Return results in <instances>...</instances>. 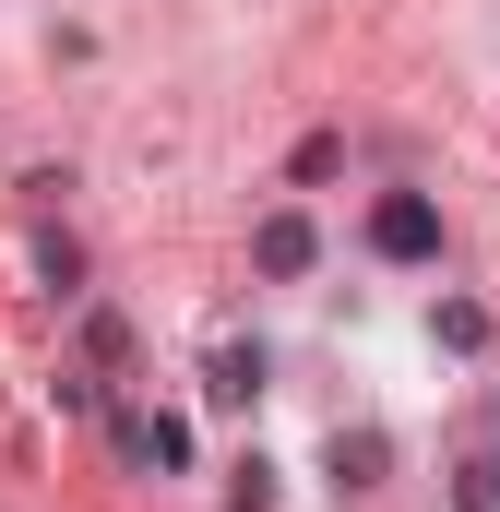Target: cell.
I'll return each instance as SVG.
<instances>
[{
	"label": "cell",
	"mask_w": 500,
	"mask_h": 512,
	"mask_svg": "<svg viewBox=\"0 0 500 512\" xmlns=\"http://www.w3.org/2000/svg\"><path fill=\"white\" fill-rule=\"evenodd\" d=\"M370 251L381 262H441V203L429 191H381L370 203Z\"/></svg>",
	"instance_id": "1"
},
{
	"label": "cell",
	"mask_w": 500,
	"mask_h": 512,
	"mask_svg": "<svg viewBox=\"0 0 500 512\" xmlns=\"http://www.w3.org/2000/svg\"><path fill=\"white\" fill-rule=\"evenodd\" d=\"M310 262H322V227H310L298 203H274V215L250 227V274H262V286H298Z\"/></svg>",
	"instance_id": "2"
},
{
	"label": "cell",
	"mask_w": 500,
	"mask_h": 512,
	"mask_svg": "<svg viewBox=\"0 0 500 512\" xmlns=\"http://www.w3.org/2000/svg\"><path fill=\"white\" fill-rule=\"evenodd\" d=\"M120 453L155 465V477H179V465H191V417H120Z\"/></svg>",
	"instance_id": "3"
},
{
	"label": "cell",
	"mask_w": 500,
	"mask_h": 512,
	"mask_svg": "<svg viewBox=\"0 0 500 512\" xmlns=\"http://www.w3.org/2000/svg\"><path fill=\"white\" fill-rule=\"evenodd\" d=\"M262 382H274L262 346H215V358H203V393H215V405H262Z\"/></svg>",
	"instance_id": "4"
},
{
	"label": "cell",
	"mask_w": 500,
	"mask_h": 512,
	"mask_svg": "<svg viewBox=\"0 0 500 512\" xmlns=\"http://www.w3.org/2000/svg\"><path fill=\"white\" fill-rule=\"evenodd\" d=\"M429 346L441 358H489V310L477 298H429Z\"/></svg>",
	"instance_id": "5"
},
{
	"label": "cell",
	"mask_w": 500,
	"mask_h": 512,
	"mask_svg": "<svg viewBox=\"0 0 500 512\" xmlns=\"http://www.w3.org/2000/svg\"><path fill=\"white\" fill-rule=\"evenodd\" d=\"M453 512H500V453H453Z\"/></svg>",
	"instance_id": "6"
},
{
	"label": "cell",
	"mask_w": 500,
	"mask_h": 512,
	"mask_svg": "<svg viewBox=\"0 0 500 512\" xmlns=\"http://www.w3.org/2000/svg\"><path fill=\"white\" fill-rule=\"evenodd\" d=\"M84 358H96V370H120V358H131V322H120V310H84Z\"/></svg>",
	"instance_id": "7"
},
{
	"label": "cell",
	"mask_w": 500,
	"mask_h": 512,
	"mask_svg": "<svg viewBox=\"0 0 500 512\" xmlns=\"http://www.w3.org/2000/svg\"><path fill=\"white\" fill-rule=\"evenodd\" d=\"M334 477H346V489H370V477H381V441H370V429H358V441H334Z\"/></svg>",
	"instance_id": "8"
}]
</instances>
